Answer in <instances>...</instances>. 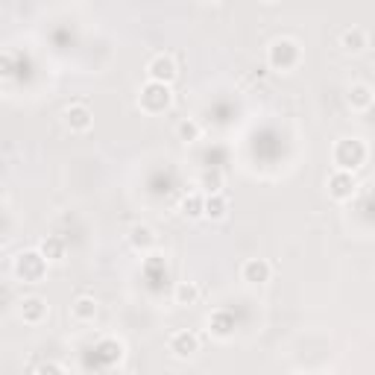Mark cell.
<instances>
[{
  "label": "cell",
  "mask_w": 375,
  "mask_h": 375,
  "mask_svg": "<svg viewBox=\"0 0 375 375\" xmlns=\"http://www.w3.org/2000/svg\"><path fill=\"white\" fill-rule=\"evenodd\" d=\"M302 62V47L293 39H276L267 47V65L273 71H293Z\"/></svg>",
  "instance_id": "6da1fadb"
},
{
  "label": "cell",
  "mask_w": 375,
  "mask_h": 375,
  "mask_svg": "<svg viewBox=\"0 0 375 375\" xmlns=\"http://www.w3.org/2000/svg\"><path fill=\"white\" fill-rule=\"evenodd\" d=\"M364 158H367V147L360 144V141H352V138L337 141V147H334V165H337V170L352 173L355 167L364 165Z\"/></svg>",
  "instance_id": "7a4b0ae2"
},
{
  "label": "cell",
  "mask_w": 375,
  "mask_h": 375,
  "mask_svg": "<svg viewBox=\"0 0 375 375\" xmlns=\"http://www.w3.org/2000/svg\"><path fill=\"white\" fill-rule=\"evenodd\" d=\"M173 103V94H170V85H161V82H147L141 89V97H138V106L149 115H158V111L170 109Z\"/></svg>",
  "instance_id": "3957f363"
},
{
  "label": "cell",
  "mask_w": 375,
  "mask_h": 375,
  "mask_svg": "<svg viewBox=\"0 0 375 375\" xmlns=\"http://www.w3.org/2000/svg\"><path fill=\"white\" fill-rule=\"evenodd\" d=\"M44 267H47V261L42 258L39 249H30V253H21L15 258V273L24 282H39L44 276Z\"/></svg>",
  "instance_id": "277c9868"
},
{
  "label": "cell",
  "mask_w": 375,
  "mask_h": 375,
  "mask_svg": "<svg viewBox=\"0 0 375 375\" xmlns=\"http://www.w3.org/2000/svg\"><path fill=\"white\" fill-rule=\"evenodd\" d=\"M147 73H149V82H161V85H170L173 80H176V62H173V56L167 53H158L149 59L147 65Z\"/></svg>",
  "instance_id": "5b68a950"
},
{
  "label": "cell",
  "mask_w": 375,
  "mask_h": 375,
  "mask_svg": "<svg viewBox=\"0 0 375 375\" xmlns=\"http://www.w3.org/2000/svg\"><path fill=\"white\" fill-rule=\"evenodd\" d=\"M358 191V182L352 173H346V170H334L331 176H329V194L337 199V203H346V199H352Z\"/></svg>",
  "instance_id": "8992f818"
},
{
  "label": "cell",
  "mask_w": 375,
  "mask_h": 375,
  "mask_svg": "<svg viewBox=\"0 0 375 375\" xmlns=\"http://www.w3.org/2000/svg\"><path fill=\"white\" fill-rule=\"evenodd\" d=\"M170 352L176 358H191L194 352H199V334L191 331V329L173 331L170 334Z\"/></svg>",
  "instance_id": "52a82bcc"
},
{
  "label": "cell",
  "mask_w": 375,
  "mask_h": 375,
  "mask_svg": "<svg viewBox=\"0 0 375 375\" xmlns=\"http://www.w3.org/2000/svg\"><path fill=\"white\" fill-rule=\"evenodd\" d=\"M241 276H244V282H249V284H264V282H270V276H273V267L267 264L264 258H246L244 267H241Z\"/></svg>",
  "instance_id": "ba28073f"
},
{
  "label": "cell",
  "mask_w": 375,
  "mask_h": 375,
  "mask_svg": "<svg viewBox=\"0 0 375 375\" xmlns=\"http://www.w3.org/2000/svg\"><path fill=\"white\" fill-rule=\"evenodd\" d=\"M91 111L89 106H82V103H73L65 109V123L71 127V132H89L91 129Z\"/></svg>",
  "instance_id": "9c48e42d"
},
{
  "label": "cell",
  "mask_w": 375,
  "mask_h": 375,
  "mask_svg": "<svg viewBox=\"0 0 375 375\" xmlns=\"http://www.w3.org/2000/svg\"><path fill=\"white\" fill-rule=\"evenodd\" d=\"M21 317H24V322L35 326V322H42L47 317V302H44L42 296H27L21 302Z\"/></svg>",
  "instance_id": "30bf717a"
},
{
  "label": "cell",
  "mask_w": 375,
  "mask_h": 375,
  "mask_svg": "<svg viewBox=\"0 0 375 375\" xmlns=\"http://www.w3.org/2000/svg\"><path fill=\"white\" fill-rule=\"evenodd\" d=\"M129 244L135 249H141V253H147V249L156 246V232L147 226V223H135V226L129 229Z\"/></svg>",
  "instance_id": "8fae6325"
},
{
  "label": "cell",
  "mask_w": 375,
  "mask_h": 375,
  "mask_svg": "<svg viewBox=\"0 0 375 375\" xmlns=\"http://www.w3.org/2000/svg\"><path fill=\"white\" fill-rule=\"evenodd\" d=\"M208 331L223 340V337H229L235 331V317L229 314V311H214L211 320H208Z\"/></svg>",
  "instance_id": "7c38bea8"
},
{
  "label": "cell",
  "mask_w": 375,
  "mask_h": 375,
  "mask_svg": "<svg viewBox=\"0 0 375 375\" xmlns=\"http://www.w3.org/2000/svg\"><path fill=\"white\" fill-rule=\"evenodd\" d=\"M229 211V199L223 194H208L203 199V217H211V220H223Z\"/></svg>",
  "instance_id": "4fadbf2b"
},
{
  "label": "cell",
  "mask_w": 375,
  "mask_h": 375,
  "mask_svg": "<svg viewBox=\"0 0 375 375\" xmlns=\"http://www.w3.org/2000/svg\"><path fill=\"white\" fill-rule=\"evenodd\" d=\"M71 317L77 320V322H94V317H97V302H94V296H80L77 302L71 305Z\"/></svg>",
  "instance_id": "5bb4252c"
},
{
  "label": "cell",
  "mask_w": 375,
  "mask_h": 375,
  "mask_svg": "<svg viewBox=\"0 0 375 375\" xmlns=\"http://www.w3.org/2000/svg\"><path fill=\"white\" fill-rule=\"evenodd\" d=\"M340 44H343L346 50H352V53H360V50L367 47V33L360 30V27H346V30L340 33Z\"/></svg>",
  "instance_id": "9a60e30c"
},
{
  "label": "cell",
  "mask_w": 375,
  "mask_h": 375,
  "mask_svg": "<svg viewBox=\"0 0 375 375\" xmlns=\"http://www.w3.org/2000/svg\"><path fill=\"white\" fill-rule=\"evenodd\" d=\"M349 106H352L355 111H367L372 106V89L369 85H352V91H349Z\"/></svg>",
  "instance_id": "2e32d148"
},
{
  "label": "cell",
  "mask_w": 375,
  "mask_h": 375,
  "mask_svg": "<svg viewBox=\"0 0 375 375\" xmlns=\"http://www.w3.org/2000/svg\"><path fill=\"white\" fill-rule=\"evenodd\" d=\"M39 253H42L44 261H59L62 255H65V241L56 237V235H50V237H44V241H42Z\"/></svg>",
  "instance_id": "e0dca14e"
},
{
  "label": "cell",
  "mask_w": 375,
  "mask_h": 375,
  "mask_svg": "<svg viewBox=\"0 0 375 375\" xmlns=\"http://www.w3.org/2000/svg\"><path fill=\"white\" fill-rule=\"evenodd\" d=\"M173 299H176L179 305H196L199 302V287L194 282H179L176 291H173Z\"/></svg>",
  "instance_id": "ac0fdd59"
},
{
  "label": "cell",
  "mask_w": 375,
  "mask_h": 375,
  "mask_svg": "<svg viewBox=\"0 0 375 375\" xmlns=\"http://www.w3.org/2000/svg\"><path fill=\"white\" fill-rule=\"evenodd\" d=\"M203 194H188L185 199H182V214L185 217H203Z\"/></svg>",
  "instance_id": "d6986e66"
},
{
  "label": "cell",
  "mask_w": 375,
  "mask_h": 375,
  "mask_svg": "<svg viewBox=\"0 0 375 375\" xmlns=\"http://www.w3.org/2000/svg\"><path fill=\"white\" fill-rule=\"evenodd\" d=\"M176 135H179L182 141H188V144H191V141H196V138H199V123H196L194 118L182 120L179 127H176Z\"/></svg>",
  "instance_id": "ffe728a7"
},
{
  "label": "cell",
  "mask_w": 375,
  "mask_h": 375,
  "mask_svg": "<svg viewBox=\"0 0 375 375\" xmlns=\"http://www.w3.org/2000/svg\"><path fill=\"white\" fill-rule=\"evenodd\" d=\"M203 185H205V191L208 194H223V176L214 170V173H205L203 176Z\"/></svg>",
  "instance_id": "44dd1931"
},
{
  "label": "cell",
  "mask_w": 375,
  "mask_h": 375,
  "mask_svg": "<svg viewBox=\"0 0 375 375\" xmlns=\"http://www.w3.org/2000/svg\"><path fill=\"white\" fill-rule=\"evenodd\" d=\"M12 71H15V62H12L9 53H0V80H9Z\"/></svg>",
  "instance_id": "7402d4cb"
},
{
  "label": "cell",
  "mask_w": 375,
  "mask_h": 375,
  "mask_svg": "<svg viewBox=\"0 0 375 375\" xmlns=\"http://www.w3.org/2000/svg\"><path fill=\"white\" fill-rule=\"evenodd\" d=\"M35 375H65V372H62V367H59V364H53V360H47V364H42L39 369H35Z\"/></svg>",
  "instance_id": "603a6c76"
}]
</instances>
